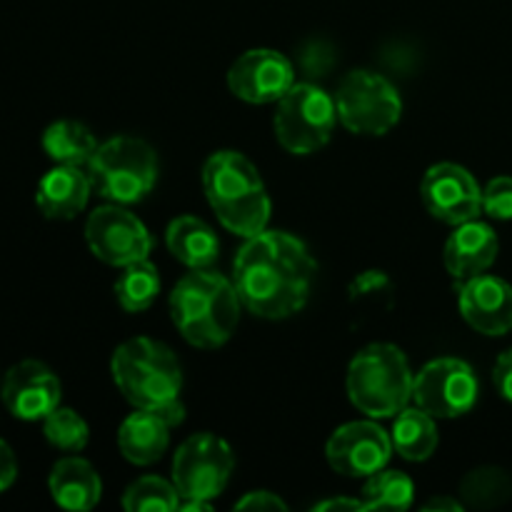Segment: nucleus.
<instances>
[{
  "instance_id": "nucleus-1",
  "label": "nucleus",
  "mask_w": 512,
  "mask_h": 512,
  "mask_svg": "<svg viewBox=\"0 0 512 512\" xmlns=\"http://www.w3.org/2000/svg\"><path fill=\"white\" fill-rule=\"evenodd\" d=\"M315 258L308 245L285 230L245 238L233 260V285L248 313L283 320L305 308L315 280Z\"/></svg>"
},
{
  "instance_id": "nucleus-2",
  "label": "nucleus",
  "mask_w": 512,
  "mask_h": 512,
  "mask_svg": "<svg viewBox=\"0 0 512 512\" xmlns=\"http://www.w3.org/2000/svg\"><path fill=\"white\" fill-rule=\"evenodd\" d=\"M115 388L133 408L153 410L170 425L185 420L183 368L165 343L153 338H130L118 345L110 360Z\"/></svg>"
},
{
  "instance_id": "nucleus-3",
  "label": "nucleus",
  "mask_w": 512,
  "mask_h": 512,
  "mask_svg": "<svg viewBox=\"0 0 512 512\" xmlns=\"http://www.w3.org/2000/svg\"><path fill=\"white\" fill-rule=\"evenodd\" d=\"M240 308L233 280L210 268L185 273L170 293V318L193 348L213 350L228 343L238 330Z\"/></svg>"
},
{
  "instance_id": "nucleus-4",
  "label": "nucleus",
  "mask_w": 512,
  "mask_h": 512,
  "mask_svg": "<svg viewBox=\"0 0 512 512\" xmlns=\"http://www.w3.org/2000/svg\"><path fill=\"white\" fill-rule=\"evenodd\" d=\"M203 190L225 230L240 238L263 233L270 223V195L258 168L238 150H218L203 165Z\"/></svg>"
},
{
  "instance_id": "nucleus-5",
  "label": "nucleus",
  "mask_w": 512,
  "mask_h": 512,
  "mask_svg": "<svg viewBox=\"0 0 512 512\" xmlns=\"http://www.w3.org/2000/svg\"><path fill=\"white\" fill-rule=\"evenodd\" d=\"M413 370L398 345L373 343L348 365V398L373 420L395 418L413 403Z\"/></svg>"
},
{
  "instance_id": "nucleus-6",
  "label": "nucleus",
  "mask_w": 512,
  "mask_h": 512,
  "mask_svg": "<svg viewBox=\"0 0 512 512\" xmlns=\"http://www.w3.org/2000/svg\"><path fill=\"white\" fill-rule=\"evenodd\" d=\"M85 168L100 198L118 205L140 203L158 183V155L133 135H115L100 143Z\"/></svg>"
},
{
  "instance_id": "nucleus-7",
  "label": "nucleus",
  "mask_w": 512,
  "mask_h": 512,
  "mask_svg": "<svg viewBox=\"0 0 512 512\" xmlns=\"http://www.w3.org/2000/svg\"><path fill=\"white\" fill-rule=\"evenodd\" d=\"M338 123L335 98L313 83H295L278 100L275 138L290 155H313L333 138Z\"/></svg>"
},
{
  "instance_id": "nucleus-8",
  "label": "nucleus",
  "mask_w": 512,
  "mask_h": 512,
  "mask_svg": "<svg viewBox=\"0 0 512 512\" xmlns=\"http://www.w3.org/2000/svg\"><path fill=\"white\" fill-rule=\"evenodd\" d=\"M338 120L355 135H385L400 123L403 98L398 88L373 70H350L335 93Z\"/></svg>"
},
{
  "instance_id": "nucleus-9",
  "label": "nucleus",
  "mask_w": 512,
  "mask_h": 512,
  "mask_svg": "<svg viewBox=\"0 0 512 512\" xmlns=\"http://www.w3.org/2000/svg\"><path fill=\"white\" fill-rule=\"evenodd\" d=\"M233 468V448L220 435H190L173 455V485L180 500H213L228 488Z\"/></svg>"
},
{
  "instance_id": "nucleus-10",
  "label": "nucleus",
  "mask_w": 512,
  "mask_h": 512,
  "mask_svg": "<svg viewBox=\"0 0 512 512\" xmlns=\"http://www.w3.org/2000/svg\"><path fill=\"white\" fill-rule=\"evenodd\" d=\"M478 395V375L460 358L430 360L413 380V403L435 420L470 413L478 403Z\"/></svg>"
},
{
  "instance_id": "nucleus-11",
  "label": "nucleus",
  "mask_w": 512,
  "mask_h": 512,
  "mask_svg": "<svg viewBox=\"0 0 512 512\" xmlns=\"http://www.w3.org/2000/svg\"><path fill=\"white\" fill-rule=\"evenodd\" d=\"M85 240L90 253L113 268H125L150 258L153 250V238L143 220L118 203L103 205L90 213L85 223Z\"/></svg>"
},
{
  "instance_id": "nucleus-12",
  "label": "nucleus",
  "mask_w": 512,
  "mask_h": 512,
  "mask_svg": "<svg viewBox=\"0 0 512 512\" xmlns=\"http://www.w3.org/2000/svg\"><path fill=\"white\" fill-rule=\"evenodd\" d=\"M393 453L390 433L373 423V418L340 425L325 445L328 465L345 478H370L388 468Z\"/></svg>"
},
{
  "instance_id": "nucleus-13",
  "label": "nucleus",
  "mask_w": 512,
  "mask_h": 512,
  "mask_svg": "<svg viewBox=\"0 0 512 512\" xmlns=\"http://www.w3.org/2000/svg\"><path fill=\"white\" fill-rule=\"evenodd\" d=\"M425 210L445 225H460L483 213V188L468 168L455 163H438L428 168L420 183Z\"/></svg>"
},
{
  "instance_id": "nucleus-14",
  "label": "nucleus",
  "mask_w": 512,
  "mask_h": 512,
  "mask_svg": "<svg viewBox=\"0 0 512 512\" xmlns=\"http://www.w3.org/2000/svg\"><path fill=\"white\" fill-rule=\"evenodd\" d=\"M295 83L293 63L273 48L245 50L228 70L230 93L253 105L278 103Z\"/></svg>"
},
{
  "instance_id": "nucleus-15",
  "label": "nucleus",
  "mask_w": 512,
  "mask_h": 512,
  "mask_svg": "<svg viewBox=\"0 0 512 512\" xmlns=\"http://www.w3.org/2000/svg\"><path fill=\"white\" fill-rule=\"evenodd\" d=\"M60 380L53 370L40 360H20L5 373L0 383V398L13 418L43 420L60 405Z\"/></svg>"
},
{
  "instance_id": "nucleus-16",
  "label": "nucleus",
  "mask_w": 512,
  "mask_h": 512,
  "mask_svg": "<svg viewBox=\"0 0 512 512\" xmlns=\"http://www.w3.org/2000/svg\"><path fill=\"white\" fill-rule=\"evenodd\" d=\"M458 305L465 323L478 333L498 338L512 330V285L508 280L488 273L463 280Z\"/></svg>"
},
{
  "instance_id": "nucleus-17",
  "label": "nucleus",
  "mask_w": 512,
  "mask_h": 512,
  "mask_svg": "<svg viewBox=\"0 0 512 512\" xmlns=\"http://www.w3.org/2000/svg\"><path fill=\"white\" fill-rule=\"evenodd\" d=\"M498 250V233L488 223H480L478 218L468 220V223L455 225L445 243V268L455 280H470L485 273L498 260Z\"/></svg>"
},
{
  "instance_id": "nucleus-18",
  "label": "nucleus",
  "mask_w": 512,
  "mask_h": 512,
  "mask_svg": "<svg viewBox=\"0 0 512 512\" xmlns=\"http://www.w3.org/2000/svg\"><path fill=\"white\" fill-rule=\"evenodd\" d=\"M90 175L78 165H55L35 188V205L50 220H73L90 200Z\"/></svg>"
},
{
  "instance_id": "nucleus-19",
  "label": "nucleus",
  "mask_w": 512,
  "mask_h": 512,
  "mask_svg": "<svg viewBox=\"0 0 512 512\" xmlns=\"http://www.w3.org/2000/svg\"><path fill=\"white\" fill-rule=\"evenodd\" d=\"M48 490L63 510L85 512L93 510L100 503L103 483H100L98 470L88 460L70 455V458L58 460L53 465L48 478Z\"/></svg>"
},
{
  "instance_id": "nucleus-20",
  "label": "nucleus",
  "mask_w": 512,
  "mask_h": 512,
  "mask_svg": "<svg viewBox=\"0 0 512 512\" xmlns=\"http://www.w3.org/2000/svg\"><path fill=\"white\" fill-rule=\"evenodd\" d=\"M173 425L153 410L135 408L118 430V448L133 465H153L163 458L170 445Z\"/></svg>"
},
{
  "instance_id": "nucleus-21",
  "label": "nucleus",
  "mask_w": 512,
  "mask_h": 512,
  "mask_svg": "<svg viewBox=\"0 0 512 512\" xmlns=\"http://www.w3.org/2000/svg\"><path fill=\"white\" fill-rule=\"evenodd\" d=\"M165 245L170 255L190 270L213 268L220 258V240L205 220L195 215H180L165 230Z\"/></svg>"
},
{
  "instance_id": "nucleus-22",
  "label": "nucleus",
  "mask_w": 512,
  "mask_h": 512,
  "mask_svg": "<svg viewBox=\"0 0 512 512\" xmlns=\"http://www.w3.org/2000/svg\"><path fill=\"white\" fill-rule=\"evenodd\" d=\"M390 440H393V450L400 458L410 460V463H423V460L433 458V453L438 450V425H435L433 415L420 410L418 405H413V408L408 405L393 418Z\"/></svg>"
},
{
  "instance_id": "nucleus-23",
  "label": "nucleus",
  "mask_w": 512,
  "mask_h": 512,
  "mask_svg": "<svg viewBox=\"0 0 512 512\" xmlns=\"http://www.w3.org/2000/svg\"><path fill=\"white\" fill-rule=\"evenodd\" d=\"M40 143L55 165H78V168L90 163L100 145L88 125L68 118L50 123Z\"/></svg>"
},
{
  "instance_id": "nucleus-24",
  "label": "nucleus",
  "mask_w": 512,
  "mask_h": 512,
  "mask_svg": "<svg viewBox=\"0 0 512 512\" xmlns=\"http://www.w3.org/2000/svg\"><path fill=\"white\" fill-rule=\"evenodd\" d=\"M458 498L465 510L503 508L512 498V475L498 465H480L463 475L458 485Z\"/></svg>"
},
{
  "instance_id": "nucleus-25",
  "label": "nucleus",
  "mask_w": 512,
  "mask_h": 512,
  "mask_svg": "<svg viewBox=\"0 0 512 512\" xmlns=\"http://www.w3.org/2000/svg\"><path fill=\"white\" fill-rule=\"evenodd\" d=\"M123 273L115 280V300L128 313H143L158 300L160 295V273L148 258L120 268Z\"/></svg>"
},
{
  "instance_id": "nucleus-26",
  "label": "nucleus",
  "mask_w": 512,
  "mask_h": 512,
  "mask_svg": "<svg viewBox=\"0 0 512 512\" xmlns=\"http://www.w3.org/2000/svg\"><path fill=\"white\" fill-rule=\"evenodd\" d=\"M365 510H408L415 500V483L400 470H378L365 478L363 485Z\"/></svg>"
},
{
  "instance_id": "nucleus-27",
  "label": "nucleus",
  "mask_w": 512,
  "mask_h": 512,
  "mask_svg": "<svg viewBox=\"0 0 512 512\" xmlns=\"http://www.w3.org/2000/svg\"><path fill=\"white\" fill-rule=\"evenodd\" d=\"M123 508L128 512H173L180 508V495L168 480L145 475L128 485L123 493Z\"/></svg>"
},
{
  "instance_id": "nucleus-28",
  "label": "nucleus",
  "mask_w": 512,
  "mask_h": 512,
  "mask_svg": "<svg viewBox=\"0 0 512 512\" xmlns=\"http://www.w3.org/2000/svg\"><path fill=\"white\" fill-rule=\"evenodd\" d=\"M43 435L53 448L63 453H80L90 440V428L73 408H55L43 418Z\"/></svg>"
},
{
  "instance_id": "nucleus-29",
  "label": "nucleus",
  "mask_w": 512,
  "mask_h": 512,
  "mask_svg": "<svg viewBox=\"0 0 512 512\" xmlns=\"http://www.w3.org/2000/svg\"><path fill=\"white\" fill-rule=\"evenodd\" d=\"M483 213L495 220H512V178L498 175L483 188Z\"/></svg>"
},
{
  "instance_id": "nucleus-30",
  "label": "nucleus",
  "mask_w": 512,
  "mask_h": 512,
  "mask_svg": "<svg viewBox=\"0 0 512 512\" xmlns=\"http://www.w3.org/2000/svg\"><path fill=\"white\" fill-rule=\"evenodd\" d=\"M235 510H288V503L270 490H253L235 503Z\"/></svg>"
},
{
  "instance_id": "nucleus-31",
  "label": "nucleus",
  "mask_w": 512,
  "mask_h": 512,
  "mask_svg": "<svg viewBox=\"0 0 512 512\" xmlns=\"http://www.w3.org/2000/svg\"><path fill=\"white\" fill-rule=\"evenodd\" d=\"M493 380L498 393L512 403V348L505 350V353L498 358V363H495Z\"/></svg>"
},
{
  "instance_id": "nucleus-32",
  "label": "nucleus",
  "mask_w": 512,
  "mask_h": 512,
  "mask_svg": "<svg viewBox=\"0 0 512 512\" xmlns=\"http://www.w3.org/2000/svg\"><path fill=\"white\" fill-rule=\"evenodd\" d=\"M15 478H18V460H15L10 445L0 440V493L8 490L15 483Z\"/></svg>"
},
{
  "instance_id": "nucleus-33",
  "label": "nucleus",
  "mask_w": 512,
  "mask_h": 512,
  "mask_svg": "<svg viewBox=\"0 0 512 512\" xmlns=\"http://www.w3.org/2000/svg\"><path fill=\"white\" fill-rule=\"evenodd\" d=\"M315 512H328V510H348V512H358V510H365L363 500L358 498H330V500H323V503H318L313 508Z\"/></svg>"
},
{
  "instance_id": "nucleus-34",
  "label": "nucleus",
  "mask_w": 512,
  "mask_h": 512,
  "mask_svg": "<svg viewBox=\"0 0 512 512\" xmlns=\"http://www.w3.org/2000/svg\"><path fill=\"white\" fill-rule=\"evenodd\" d=\"M425 512H463L465 505L460 498H450V495H443V498H433L423 505Z\"/></svg>"
},
{
  "instance_id": "nucleus-35",
  "label": "nucleus",
  "mask_w": 512,
  "mask_h": 512,
  "mask_svg": "<svg viewBox=\"0 0 512 512\" xmlns=\"http://www.w3.org/2000/svg\"><path fill=\"white\" fill-rule=\"evenodd\" d=\"M210 508H213V505H210V500H183V503H180V510H185V512H200V510L208 512Z\"/></svg>"
}]
</instances>
